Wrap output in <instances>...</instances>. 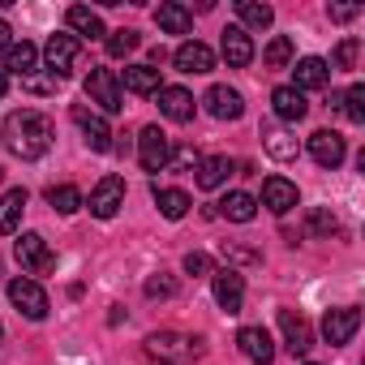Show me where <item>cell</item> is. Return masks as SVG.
Here are the masks:
<instances>
[{
	"mask_svg": "<svg viewBox=\"0 0 365 365\" xmlns=\"http://www.w3.org/2000/svg\"><path fill=\"white\" fill-rule=\"evenodd\" d=\"M0 138H5L9 155H18V159H43V155L52 150L56 129H52V120H48L43 112L18 108V112L5 116V125H0Z\"/></svg>",
	"mask_w": 365,
	"mask_h": 365,
	"instance_id": "1",
	"label": "cell"
},
{
	"mask_svg": "<svg viewBox=\"0 0 365 365\" xmlns=\"http://www.w3.org/2000/svg\"><path fill=\"white\" fill-rule=\"evenodd\" d=\"M146 356L150 361H159V365H194L202 352H207V344L198 339V335H185V331H155V335H146Z\"/></svg>",
	"mask_w": 365,
	"mask_h": 365,
	"instance_id": "2",
	"label": "cell"
},
{
	"mask_svg": "<svg viewBox=\"0 0 365 365\" xmlns=\"http://www.w3.org/2000/svg\"><path fill=\"white\" fill-rule=\"evenodd\" d=\"M82 91H86V99H91L99 112H108V116H116V112L125 108V91H120V78H116L112 69H91L86 82H82Z\"/></svg>",
	"mask_w": 365,
	"mask_h": 365,
	"instance_id": "3",
	"label": "cell"
},
{
	"mask_svg": "<svg viewBox=\"0 0 365 365\" xmlns=\"http://www.w3.org/2000/svg\"><path fill=\"white\" fill-rule=\"evenodd\" d=\"M138 159H142L146 172H168V163H172V138L159 125H146L138 133Z\"/></svg>",
	"mask_w": 365,
	"mask_h": 365,
	"instance_id": "4",
	"label": "cell"
},
{
	"mask_svg": "<svg viewBox=\"0 0 365 365\" xmlns=\"http://www.w3.org/2000/svg\"><path fill=\"white\" fill-rule=\"evenodd\" d=\"M14 254H18V262H22L26 275H48V271H56V254H52V245H48L39 232H22V241L14 245Z\"/></svg>",
	"mask_w": 365,
	"mask_h": 365,
	"instance_id": "5",
	"label": "cell"
},
{
	"mask_svg": "<svg viewBox=\"0 0 365 365\" xmlns=\"http://www.w3.org/2000/svg\"><path fill=\"white\" fill-rule=\"evenodd\" d=\"M78 56H82V39H73V35H52L48 39V48H43V61H48V73L61 82V78H69L73 69H78Z\"/></svg>",
	"mask_w": 365,
	"mask_h": 365,
	"instance_id": "6",
	"label": "cell"
},
{
	"mask_svg": "<svg viewBox=\"0 0 365 365\" xmlns=\"http://www.w3.org/2000/svg\"><path fill=\"white\" fill-rule=\"evenodd\" d=\"M211 288H215V301H220L224 314H241V305H245V279H241L237 267L211 271Z\"/></svg>",
	"mask_w": 365,
	"mask_h": 365,
	"instance_id": "7",
	"label": "cell"
},
{
	"mask_svg": "<svg viewBox=\"0 0 365 365\" xmlns=\"http://www.w3.org/2000/svg\"><path fill=\"white\" fill-rule=\"evenodd\" d=\"M9 301L18 305V314H26L31 322L48 318V292L39 288V279H14L9 284Z\"/></svg>",
	"mask_w": 365,
	"mask_h": 365,
	"instance_id": "8",
	"label": "cell"
},
{
	"mask_svg": "<svg viewBox=\"0 0 365 365\" xmlns=\"http://www.w3.org/2000/svg\"><path fill=\"white\" fill-rule=\"evenodd\" d=\"M86 207H91L95 220H112V215L125 207V180H120V176H103L99 185L91 190V202H86Z\"/></svg>",
	"mask_w": 365,
	"mask_h": 365,
	"instance_id": "9",
	"label": "cell"
},
{
	"mask_svg": "<svg viewBox=\"0 0 365 365\" xmlns=\"http://www.w3.org/2000/svg\"><path fill=\"white\" fill-rule=\"evenodd\" d=\"M73 125L82 129V138H86V146H91V150H112V129H108V120H103L95 108L73 103Z\"/></svg>",
	"mask_w": 365,
	"mask_h": 365,
	"instance_id": "10",
	"label": "cell"
},
{
	"mask_svg": "<svg viewBox=\"0 0 365 365\" xmlns=\"http://www.w3.org/2000/svg\"><path fill=\"white\" fill-rule=\"evenodd\" d=\"M356 327H361V309H352V305H344V309H327V314H322V339H327L331 348L348 344V339L356 335Z\"/></svg>",
	"mask_w": 365,
	"mask_h": 365,
	"instance_id": "11",
	"label": "cell"
},
{
	"mask_svg": "<svg viewBox=\"0 0 365 365\" xmlns=\"http://www.w3.org/2000/svg\"><path fill=\"white\" fill-rule=\"evenodd\" d=\"M279 331H284V348L292 356H309L314 348V327L297 314V309H279Z\"/></svg>",
	"mask_w": 365,
	"mask_h": 365,
	"instance_id": "12",
	"label": "cell"
},
{
	"mask_svg": "<svg viewBox=\"0 0 365 365\" xmlns=\"http://www.w3.org/2000/svg\"><path fill=\"white\" fill-rule=\"evenodd\" d=\"M237 348H241V356L254 361V365H271V361H275V339H271L267 327H241V331H237Z\"/></svg>",
	"mask_w": 365,
	"mask_h": 365,
	"instance_id": "13",
	"label": "cell"
},
{
	"mask_svg": "<svg viewBox=\"0 0 365 365\" xmlns=\"http://www.w3.org/2000/svg\"><path fill=\"white\" fill-rule=\"evenodd\" d=\"M159 112L168 120H176V125H190L194 112H198V103H194V95L185 86H159Z\"/></svg>",
	"mask_w": 365,
	"mask_h": 365,
	"instance_id": "14",
	"label": "cell"
},
{
	"mask_svg": "<svg viewBox=\"0 0 365 365\" xmlns=\"http://www.w3.org/2000/svg\"><path fill=\"white\" fill-rule=\"evenodd\" d=\"M172 65L180 73H211L215 69V52L207 43H198V39H185V43L172 52Z\"/></svg>",
	"mask_w": 365,
	"mask_h": 365,
	"instance_id": "15",
	"label": "cell"
},
{
	"mask_svg": "<svg viewBox=\"0 0 365 365\" xmlns=\"http://www.w3.org/2000/svg\"><path fill=\"white\" fill-rule=\"evenodd\" d=\"M309 155H314L318 168H339L348 146H344V138L335 129H318V133H309Z\"/></svg>",
	"mask_w": 365,
	"mask_h": 365,
	"instance_id": "16",
	"label": "cell"
},
{
	"mask_svg": "<svg viewBox=\"0 0 365 365\" xmlns=\"http://www.w3.org/2000/svg\"><path fill=\"white\" fill-rule=\"evenodd\" d=\"M202 103H207V112H211L215 120H241V112H245V99H241V91H232V86H211Z\"/></svg>",
	"mask_w": 365,
	"mask_h": 365,
	"instance_id": "17",
	"label": "cell"
},
{
	"mask_svg": "<svg viewBox=\"0 0 365 365\" xmlns=\"http://www.w3.org/2000/svg\"><path fill=\"white\" fill-rule=\"evenodd\" d=\"M271 108H275V120H284V125H297L309 112V103H305V95L297 86H275L271 91Z\"/></svg>",
	"mask_w": 365,
	"mask_h": 365,
	"instance_id": "18",
	"label": "cell"
},
{
	"mask_svg": "<svg viewBox=\"0 0 365 365\" xmlns=\"http://www.w3.org/2000/svg\"><path fill=\"white\" fill-rule=\"evenodd\" d=\"M262 207H267L271 215H288V211L297 207V185H292V180H284V176L262 180Z\"/></svg>",
	"mask_w": 365,
	"mask_h": 365,
	"instance_id": "19",
	"label": "cell"
},
{
	"mask_svg": "<svg viewBox=\"0 0 365 365\" xmlns=\"http://www.w3.org/2000/svg\"><path fill=\"white\" fill-rule=\"evenodd\" d=\"M220 52H224L228 69H245V65L254 61V39H250L241 26H228V31H224V39H220Z\"/></svg>",
	"mask_w": 365,
	"mask_h": 365,
	"instance_id": "20",
	"label": "cell"
},
{
	"mask_svg": "<svg viewBox=\"0 0 365 365\" xmlns=\"http://www.w3.org/2000/svg\"><path fill=\"white\" fill-rule=\"evenodd\" d=\"M331 82V65L322 61V56H305V61H297V69H292V86L305 95V91H322Z\"/></svg>",
	"mask_w": 365,
	"mask_h": 365,
	"instance_id": "21",
	"label": "cell"
},
{
	"mask_svg": "<svg viewBox=\"0 0 365 365\" xmlns=\"http://www.w3.org/2000/svg\"><path fill=\"white\" fill-rule=\"evenodd\" d=\"M262 146H267V155H271V159H284V163H288V159H297V150H301V146H297V138H292L279 120H267V125H262Z\"/></svg>",
	"mask_w": 365,
	"mask_h": 365,
	"instance_id": "22",
	"label": "cell"
},
{
	"mask_svg": "<svg viewBox=\"0 0 365 365\" xmlns=\"http://www.w3.org/2000/svg\"><path fill=\"white\" fill-rule=\"evenodd\" d=\"M194 172H198V190H220L232 172V159L228 155H207V159H198Z\"/></svg>",
	"mask_w": 365,
	"mask_h": 365,
	"instance_id": "23",
	"label": "cell"
},
{
	"mask_svg": "<svg viewBox=\"0 0 365 365\" xmlns=\"http://www.w3.org/2000/svg\"><path fill=\"white\" fill-rule=\"evenodd\" d=\"M155 22H159L163 35H190V26H194L190 9H185V5H176V0H168V5L155 9Z\"/></svg>",
	"mask_w": 365,
	"mask_h": 365,
	"instance_id": "24",
	"label": "cell"
},
{
	"mask_svg": "<svg viewBox=\"0 0 365 365\" xmlns=\"http://www.w3.org/2000/svg\"><path fill=\"white\" fill-rule=\"evenodd\" d=\"M22 211H26V190H5L0 194V232H18L22 228Z\"/></svg>",
	"mask_w": 365,
	"mask_h": 365,
	"instance_id": "25",
	"label": "cell"
},
{
	"mask_svg": "<svg viewBox=\"0 0 365 365\" xmlns=\"http://www.w3.org/2000/svg\"><path fill=\"white\" fill-rule=\"evenodd\" d=\"M65 22H69L73 39H78V35H86V39H103V35H108V31H103V18H99L95 9H86V5H73V9L65 14Z\"/></svg>",
	"mask_w": 365,
	"mask_h": 365,
	"instance_id": "26",
	"label": "cell"
},
{
	"mask_svg": "<svg viewBox=\"0 0 365 365\" xmlns=\"http://www.w3.org/2000/svg\"><path fill=\"white\" fill-rule=\"evenodd\" d=\"M120 91H133V95H159V69H150V65H125Z\"/></svg>",
	"mask_w": 365,
	"mask_h": 365,
	"instance_id": "27",
	"label": "cell"
},
{
	"mask_svg": "<svg viewBox=\"0 0 365 365\" xmlns=\"http://www.w3.org/2000/svg\"><path fill=\"white\" fill-rule=\"evenodd\" d=\"M5 69H9V73H18V78H31V73L39 69V48H35V43H26V39H22V43H14V48L5 52Z\"/></svg>",
	"mask_w": 365,
	"mask_h": 365,
	"instance_id": "28",
	"label": "cell"
},
{
	"mask_svg": "<svg viewBox=\"0 0 365 365\" xmlns=\"http://www.w3.org/2000/svg\"><path fill=\"white\" fill-rule=\"evenodd\" d=\"M331 108H339L352 125H365V86H361V82H352L348 91L331 95Z\"/></svg>",
	"mask_w": 365,
	"mask_h": 365,
	"instance_id": "29",
	"label": "cell"
},
{
	"mask_svg": "<svg viewBox=\"0 0 365 365\" xmlns=\"http://www.w3.org/2000/svg\"><path fill=\"white\" fill-rule=\"evenodd\" d=\"M155 207H159L163 220H185L194 202H190L185 190H159V185H155Z\"/></svg>",
	"mask_w": 365,
	"mask_h": 365,
	"instance_id": "30",
	"label": "cell"
},
{
	"mask_svg": "<svg viewBox=\"0 0 365 365\" xmlns=\"http://www.w3.org/2000/svg\"><path fill=\"white\" fill-rule=\"evenodd\" d=\"M220 215L224 220H232V224H250L254 215H258V202L250 198V194H241V190H232L224 202H220Z\"/></svg>",
	"mask_w": 365,
	"mask_h": 365,
	"instance_id": "31",
	"label": "cell"
},
{
	"mask_svg": "<svg viewBox=\"0 0 365 365\" xmlns=\"http://www.w3.org/2000/svg\"><path fill=\"white\" fill-rule=\"evenodd\" d=\"M237 18H241V31L254 26V31H267L275 22V9L271 5H258V0H237Z\"/></svg>",
	"mask_w": 365,
	"mask_h": 365,
	"instance_id": "32",
	"label": "cell"
},
{
	"mask_svg": "<svg viewBox=\"0 0 365 365\" xmlns=\"http://www.w3.org/2000/svg\"><path fill=\"white\" fill-rule=\"evenodd\" d=\"M48 202H52L56 215H73L78 207H86V198H82L78 185H52V190H48Z\"/></svg>",
	"mask_w": 365,
	"mask_h": 365,
	"instance_id": "33",
	"label": "cell"
},
{
	"mask_svg": "<svg viewBox=\"0 0 365 365\" xmlns=\"http://www.w3.org/2000/svg\"><path fill=\"white\" fill-rule=\"evenodd\" d=\"M262 61H267L271 69H288V65H292V39H288V35H275V39L267 43V52H262Z\"/></svg>",
	"mask_w": 365,
	"mask_h": 365,
	"instance_id": "34",
	"label": "cell"
},
{
	"mask_svg": "<svg viewBox=\"0 0 365 365\" xmlns=\"http://www.w3.org/2000/svg\"><path fill=\"white\" fill-rule=\"evenodd\" d=\"M138 43H142V39H138V31L120 26V31H112V35H108V56H129Z\"/></svg>",
	"mask_w": 365,
	"mask_h": 365,
	"instance_id": "35",
	"label": "cell"
},
{
	"mask_svg": "<svg viewBox=\"0 0 365 365\" xmlns=\"http://www.w3.org/2000/svg\"><path fill=\"white\" fill-rule=\"evenodd\" d=\"M146 297H150V301H168V297H176V279H172L168 271H155V275L146 279Z\"/></svg>",
	"mask_w": 365,
	"mask_h": 365,
	"instance_id": "36",
	"label": "cell"
},
{
	"mask_svg": "<svg viewBox=\"0 0 365 365\" xmlns=\"http://www.w3.org/2000/svg\"><path fill=\"white\" fill-rule=\"evenodd\" d=\"M309 232L314 237H331V232H339V220L327 207H318V211H309Z\"/></svg>",
	"mask_w": 365,
	"mask_h": 365,
	"instance_id": "37",
	"label": "cell"
},
{
	"mask_svg": "<svg viewBox=\"0 0 365 365\" xmlns=\"http://www.w3.org/2000/svg\"><path fill=\"white\" fill-rule=\"evenodd\" d=\"M356 56H361V39H344L335 48V69H356Z\"/></svg>",
	"mask_w": 365,
	"mask_h": 365,
	"instance_id": "38",
	"label": "cell"
},
{
	"mask_svg": "<svg viewBox=\"0 0 365 365\" xmlns=\"http://www.w3.org/2000/svg\"><path fill=\"white\" fill-rule=\"evenodd\" d=\"M185 271H190V275H211V271H215V262H211V254L194 250V254H185Z\"/></svg>",
	"mask_w": 365,
	"mask_h": 365,
	"instance_id": "39",
	"label": "cell"
},
{
	"mask_svg": "<svg viewBox=\"0 0 365 365\" xmlns=\"http://www.w3.org/2000/svg\"><path fill=\"white\" fill-rule=\"evenodd\" d=\"M22 86H26V91H35V95H48V91H56V78H52V73H48V78L31 73V78H22Z\"/></svg>",
	"mask_w": 365,
	"mask_h": 365,
	"instance_id": "40",
	"label": "cell"
},
{
	"mask_svg": "<svg viewBox=\"0 0 365 365\" xmlns=\"http://www.w3.org/2000/svg\"><path fill=\"white\" fill-rule=\"evenodd\" d=\"M327 18L331 22H352V18H361V5H331Z\"/></svg>",
	"mask_w": 365,
	"mask_h": 365,
	"instance_id": "41",
	"label": "cell"
},
{
	"mask_svg": "<svg viewBox=\"0 0 365 365\" xmlns=\"http://www.w3.org/2000/svg\"><path fill=\"white\" fill-rule=\"evenodd\" d=\"M224 258H232V262H262L254 250H241V245H224Z\"/></svg>",
	"mask_w": 365,
	"mask_h": 365,
	"instance_id": "42",
	"label": "cell"
},
{
	"mask_svg": "<svg viewBox=\"0 0 365 365\" xmlns=\"http://www.w3.org/2000/svg\"><path fill=\"white\" fill-rule=\"evenodd\" d=\"M14 48V31H9V22H0V56H5Z\"/></svg>",
	"mask_w": 365,
	"mask_h": 365,
	"instance_id": "43",
	"label": "cell"
},
{
	"mask_svg": "<svg viewBox=\"0 0 365 365\" xmlns=\"http://www.w3.org/2000/svg\"><path fill=\"white\" fill-rule=\"evenodd\" d=\"M9 91V78H5V69H0V95H5Z\"/></svg>",
	"mask_w": 365,
	"mask_h": 365,
	"instance_id": "44",
	"label": "cell"
},
{
	"mask_svg": "<svg viewBox=\"0 0 365 365\" xmlns=\"http://www.w3.org/2000/svg\"><path fill=\"white\" fill-rule=\"evenodd\" d=\"M0 180H5V168H0Z\"/></svg>",
	"mask_w": 365,
	"mask_h": 365,
	"instance_id": "45",
	"label": "cell"
},
{
	"mask_svg": "<svg viewBox=\"0 0 365 365\" xmlns=\"http://www.w3.org/2000/svg\"><path fill=\"white\" fill-rule=\"evenodd\" d=\"M0 335H5V327H0Z\"/></svg>",
	"mask_w": 365,
	"mask_h": 365,
	"instance_id": "46",
	"label": "cell"
},
{
	"mask_svg": "<svg viewBox=\"0 0 365 365\" xmlns=\"http://www.w3.org/2000/svg\"><path fill=\"white\" fill-rule=\"evenodd\" d=\"M305 365H314V361H305Z\"/></svg>",
	"mask_w": 365,
	"mask_h": 365,
	"instance_id": "47",
	"label": "cell"
}]
</instances>
